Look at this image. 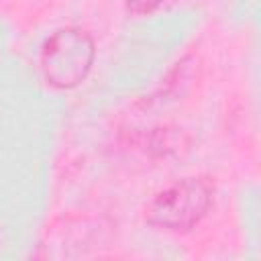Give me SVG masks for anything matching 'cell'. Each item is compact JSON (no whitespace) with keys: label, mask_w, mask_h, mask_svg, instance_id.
Returning <instances> with one entry per match:
<instances>
[{"label":"cell","mask_w":261,"mask_h":261,"mask_svg":"<svg viewBox=\"0 0 261 261\" xmlns=\"http://www.w3.org/2000/svg\"><path fill=\"white\" fill-rule=\"evenodd\" d=\"M214 202V186L208 177L188 175L159 190L145 206V220L165 232L196 228Z\"/></svg>","instance_id":"1"},{"label":"cell","mask_w":261,"mask_h":261,"mask_svg":"<svg viewBox=\"0 0 261 261\" xmlns=\"http://www.w3.org/2000/svg\"><path fill=\"white\" fill-rule=\"evenodd\" d=\"M94 59V37L80 27H61L45 39L39 53V67L47 86L71 90L88 77Z\"/></svg>","instance_id":"2"},{"label":"cell","mask_w":261,"mask_h":261,"mask_svg":"<svg viewBox=\"0 0 261 261\" xmlns=\"http://www.w3.org/2000/svg\"><path fill=\"white\" fill-rule=\"evenodd\" d=\"M173 2L177 0H124V8L130 16H149L171 6Z\"/></svg>","instance_id":"3"}]
</instances>
